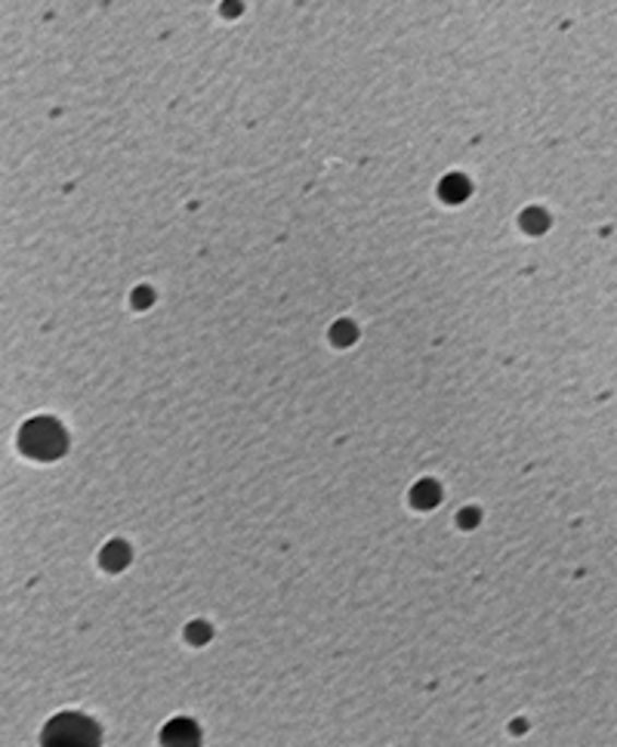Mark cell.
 <instances>
[{
	"instance_id": "2",
	"label": "cell",
	"mask_w": 617,
	"mask_h": 747,
	"mask_svg": "<svg viewBox=\"0 0 617 747\" xmlns=\"http://www.w3.org/2000/svg\"><path fill=\"white\" fill-rule=\"evenodd\" d=\"M44 429H47V424H32L28 432L22 436V446L28 448L35 458H54L56 451L62 448V439H59L56 427H50V432H44Z\"/></svg>"
},
{
	"instance_id": "1",
	"label": "cell",
	"mask_w": 617,
	"mask_h": 747,
	"mask_svg": "<svg viewBox=\"0 0 617 747\" xmlns=\"http://www.w3.org/2000/svg\"><path fill=\"white\" fill-rule=\"evenodd\" d=\"M96 726L81 713H59L44 730V747H96Z\"/></svg>"
}]
</instances>
